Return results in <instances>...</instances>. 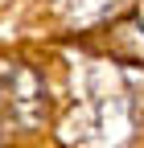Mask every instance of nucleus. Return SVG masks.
Returning a JSON list of instances; mask_svg holds the SVG:
<instances>
[{
    "label": "nucleus",
    "mask_w": 144,
    "mask_h": 148,
    "mask_svg": "<svg viewBox=\"0 0 144 148\" xmlns=\"http://www.w3.org/2000/svg\"><path fill=\"white\" fill-rule=\"evenodd\" d=\"M123 136H128V99L111 90L91 95L66 123V144L74 148H115Z\"/></svg>",
    "instance_id": "obj_1"
},
{
    "label": "nucleus",
    "mask_w": 144,
    "mask_h": 148,
    "mask_svg": "<svg viewBox=\"0 0 144 148\" xmlns=\"http://www.w3.org/2000/svg\"><path fill=\"white\" fill-rule=\"evenodd\" d=\"M49 107V90L41 74L25 62H0V123L33 127Z\"/></svg>",
    "instance_id": "obj_2"
},
{
    "label": "nucleus",
    "mask_w": 144,
    "mask_h": 148,
    "mask_svg": "<svg viewBox=\"0 0 144 148\" xmlns=\"http://www.w3.org/2000/svg\"><path fill=\"white\" fill-rule=\"evenodd\" d=\"M115 4H119V0H62L66 16L78 21V25H95V21H103V16H111Z\"/></svg>",
    "instance_id": "obj_3"
}]
</instances>
